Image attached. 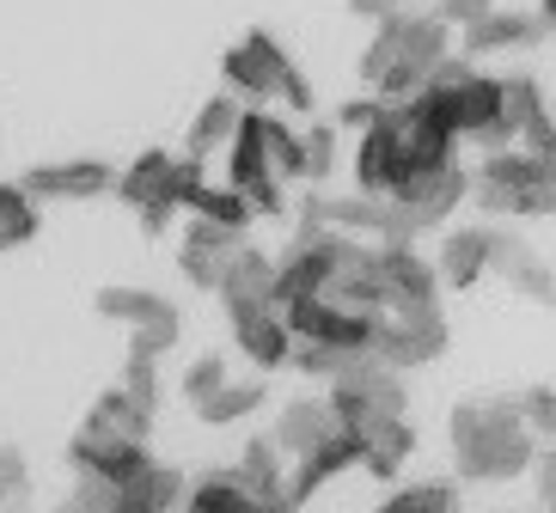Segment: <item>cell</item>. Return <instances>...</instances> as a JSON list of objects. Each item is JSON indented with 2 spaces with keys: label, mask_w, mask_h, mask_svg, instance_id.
I'll return each mask as SVG.
<instances>
[{
  "label": "cell",
  "mask_w": 556,
  "mask_h": 513,
  "mask_svg": "<svg viewBox=\"0 0 556 513\" xmlns=\"http://www.w3.org/2000/svg\"><path fill=\"white\" fill-rule=\"evenodd\" d=\"M446 440H453L458 477L483 483V489L526 477L532 459L544 452L539 440H532V428L520 422L514 398H471V403H458L453 422H446Z\"/></svg>",
  "instance_id": "cell-1"
},
{
  "label": "cell",
  "mask_w": 556,
  "mask_h": 513,
  "mask_svg": "<svg viewBox=\"0 0 556 513\" xmlns=\"http://www.w3.org/2000/svg\"><path fill=\"white\" fill-rule=\"evenodd\" d=\"M446 50H453V25L446 18L397 7V13L374 18V37L361 50V86L374 99H409Z\"/></svg>",
  "instance_id": "cell-2"
},
{
  "label": "cell",
  "mask_w": 556,
  "mask_h": 513,
  "mask_svg": "<svg viewBox=\"0 0 556 513\" xmlns=\"http://www.w3.org/2000/svg\"><path fill=\"white\" fill-rule=\"evenodd\" d=\"M220 86H227L239 104H251V111H257V104H281L288 116L318 111L312 80L300 74V62L281 50L269 31H245L227 55H220Z\"/></svg>",
  "instance_id": "cell-3"
},
{
  "label": "cell",
  "mask_w": 556,
  "mask_h": 513,
  "mask_svg": "<svg viewBox=\"0 0 556 513\" xmlns=\"http://www.w3.org/2000/svg\"><path fill=\"white\" fill-rule=\"evenodd\" d=\"M465 202H477L483 215H532L551 220L556 208V159H539L526 148H490L483 166L465 171Z\"/></svg>",
  "instance_id": "cell-4"
},
{
  "label": "cell",
  "mask_w": 556,
  "mask_h": 513,
  "mask_svg": "<svg viewBox=\"0 0 556 513\" xmlns=\"http://www.w3.org/2000/svg\"><path fill=\"white\" fill-rule=\"evenodd\" d=\"M208 178V159H190V153H141V159H129V166L111 178V190L135 208V220H141V232L148 239H160L172 220L190 208V196H197V183Z\"/></svg>",
  "instance_id": "cell-5"
},
{
  "label": "cell",
  "mask_w": 556,
  "mask_h": 513,
  "mask_svg": "<svg viewBox=\"0 0 556 513\" xmlns=\"http://www.w3.org/2000/svg\"><path fill=\"white\" fill-rule=\"evenodd\" d=\"M330 415H337V428L343 434H361L374 428V422H386V415H404V373H392V367H379L374 355H361L349 373H337L325 392Z\"/></svg>",
  "instance_id": "cell-6"
},
{
  "label": "cell",
  "mask_w": 556,
  "mask_h": 513,
  "mask_svg": "<svg viewBox=\"0 0 556 513\" xmlns=\"http://www.w3.org/2000/svg\"><path fill=\"white\" fill-rule=\"evenodd\" d=\"M386 202L397 208L409 239H422L441 220H453V208H465V159L453 153V159H434V166H409Z\"/></svg>",
  "instance_id": "cell-7"
},
{
  "label": "cell",
  "mask_w": 556,
  "mask_h": 513,
  "mask_svg": "<svg viewBox=\"0 0 556 513\" xmlns=\"http://www.w3.org/2000/svg\"><path fill=\"white\" fill-rule=\"evenodd\" d=\"M551 13L556 0H539V13L532 7H483L471 25H458V50L471 55V62H495V55H526V50H544L551 43Z\"/></svg>",
  "instance_id": "cell-8"
},
{
  "label": "cell",
  "mask_w": 556,
  "mask_h": 513,
  "mask_svg": "<svg viewBox=\"0 0 556 513\" xmlns=\"http://www.w3.org/2000/svg\"><path fill=\"white\" fill-rule=\"evenodd\" d=\"M92 312L111 318V324H123V331H129V343L148 348V355H172V348L184 343L178 306H172L165 294H153V287L111 282V287H99V294H92Z\"/></svg>",
  "instance_id": "cell-9"
},
{
  "label": "cell",
  "mask_w": 556,
  "mask_h": 513,
  "mask_svg": "<svg viewBox=\"0 0 556 513\" xmlns=\"http://www.w3.org/2000/svg\"><path fill=\"white\" fill-rule=\"evenodd\" d=\"M374 312L392 318L441 312V282H434L428 257H416L409 245H374Z\"/></svg>",
  "instance_id": "cell-10"
},
{
  "label": "cell",
  "mask_w": 556,
  "mask_h": 513,
  "mask_svg": "<svg viewBox=\"0 0 556 513\" xmlns=\"http://www.w3.org/2000/svg\"><path fill=\"white\" fill-rule=\"evenodd\" d=\"M257 111H263V104H257ZM257 111L245 104V111H239V129H232V141L220 148V153H227V183L251 202V215H288V208H281V202H288V183L276 178L269 153H263Z\"/></svg>",
  "instance_id": "cell-11"
},
{
  "label": "cell",
  "mask_w": 556,
  "mask_h": 513,
  "mask_svg": "<svg viewBox=\"0 0 556 513\" xmlns=\"http://www.w3.org/2000/svg\"><path fill=\"white\" fill-rule=\"evenodd\" d=\"M367 355L392 373H409V367H428L446 355V318L422 312V318H392L374 312V331H367Z\"/></svg>",
  "instance_id": "cell-12"
},
{
  "label": "cell",
  "mask_w": 556,
  "mask_h": 513,
  "mask_svg": "<svg viewBox=\"0 0 556 513\" xmlns=\"http://www.w3.org/2000/svg\"><path fill=\"white\" fill-rule=\"evenodd\" d=\"M227 331L239 343V355L251 361V373H281L288 367V318L276 299H251V306H227Z\"/></svg>",
  "instance_id": "cell-13"
},
{
  "label": "cell",
  "mask_w": 556,
  "mask_h": 513,
  "mask_svg": "<svg viewBox=\"0 0 556 513\" xmlns=\"http://www.w3.org/2000/svg\"><path fill=\"white\" fill-rule=\"evenodd\" d=\"M239 251H245V232L214 227V220L190 215V220H184V239H178V269H184V282L202 287V294H214Z\"/></svg>",
  "instance_id": "cell-14"
},
{
  "label": "cell",
  "mask_w": 556,
  "mask_h": 513,
  "mask_svg": "<svg viewBox=\"0 0 556 513\" xmlns=\"http://www.w3.org/2000/svg\"><path fill=\"white\" fill-rule=\"evenodd\" d=\"M288 318V336H306V343H330V348H367V331H374V312L361 306H337V299H288L281 306Z\"/></svg>",
  "instance_id": "cell-15"
},
{
  "label": "cell",
  "mask_w": 556,
  "mask_h": 513,
  "mask_svg": "<svg viewBox=\"0 0 556 513\" xmlns=\"http://www.w3.org/2000/svg\"><path fill=\"white\" fill-rule=\"evenodd\" d=\"M111 178H116L111 159H43L18 178V190L31 202H92L111 190Z\"/></svg>",
  "instance_id": "cell-16"
},
{
  "label": "cell",
  "mask_w": 556,
  "mask_h": 513,
  "mask_svg": "<svg viewBox=\"0 0 556 513\" xmlns=\"http://www.w3.org/2000/svg\"><path fill=\"white\" fill-rule=\"evenodd\" d=\"M409 171V159H404V141H397V129H392V116H386V99H379V116L361 129V141H355V190L361 196H392V183Z\"/></svg>",
  "instance_id": "cell-17"
},
{
  "label": "cell",
  "mask_w": 556,
  "mask_h": 513,
  "mask_svg": "<svg viewBox=\"0 0 556 513\" xmlns=\"http://www.w3.org/2000/svg\"><path fill=\"white\" fill-rule=\"evenodd\" d=\"M141 459H148V440H123V434H111L104 422H92V415H86L80 428H74V440H67V464H74V471H99V477H129Z\"/></svg>",
  "instance_id": "cell-18"
},
{
  "label": "cell",
  "mask_w": 556,
  "mask_h": 513,
  "mask_svg": "<svg viewBox=\"0 0 556 513\" xmlns=\"http://www.w3.org/2000/svg\"><path fill=\"white\" fill-rule=\"evenodd\" d=\"M434 282L453 287V294H471L483 275H490V227H453L434 245Z\"/></svg>",
  "instance_id": "cell-19"
},
{
  "label": "cell",
  "mask_w": 556,
  "mask_h": 513,
  "mask_svg": "<svg viewBox=\"0 0 556 513\" xmlns=\"http://www.w3.org/2000/svg\"><path fill=\"white\" fill-rule=\"evenodd\" d=\"M184 489H190V477H184L178 464H160L148 452V459L123 477V501H116V513H184Z\"/></svg>",
  "instance_id": "cell-20"
},
{
  "label": "cell",
  "mask_w": 556,
  "mask_h": 513,
  "mask_svg": "<svg viewBox=\"0 0 556 513\" xmlns=\"http://www.w3.org/2000/svg\"><path fill=\"white\" fill-rule=\"evenodd\" d=\"M269 501L276 496H257L232 464L202 471V477H190V489H184V513H269Z\"/></svg>",
  "instance_id": "cell-21"
},
{
  "label": "cell",
  "mask_w": 556,
  "mask_h": 513,
  "mask_svg": "<svg viewBox=\"0 0 556 513\" xmlns=\"http://www.w3.org/2000/svg\"><path fill=\"white\" fill-rule=\"evenodd\" d=\"M409 452H416V428H409L404 415H386V422L355 434V471H367L379 483H392L409 464Z\"/></svg>",
  "instance_id": "cell-22"
},
{
  "label": "cell",
  "mask_w": 556,
  "mask_h": 513,
  "mask_svg": "<svg viewBox=\"0 0 556 513\" xmlns=\"http://www.w3.org/2000/svg\"><path fill=\"white\" fill-rule=\"evenodd\" d=\"M337 434V415H330V403L325 398H294V403H281V415H276V452H281V464L288 459H300V452H312L318 440H330Z\"/></svg>",
  "instance_id": "cell-23"
},
{
  "label": "cell",
  "mask_w": 556,
  "mask_h": 513,
  "mask_svg": "<svg viewBox=\"0 0 556 513\" xmlns=\"http://www.w3.org/2000/svg\"><path fill=\"white\" fill-rule=\"evenodd\" d=\"M490 275H507L520 294H532L539 306H551V264L532 257V245H520V239L502 232V227H490Z\"/></svg>",
  "instance_id": "cell-24"
},
{
  "label": "cell",
  "mask_w": 556,
  "mask_h": 513,
  "mask_svg": "<svg viewBox=\"0 0 556 513\" xmlns=\"http://www.w3.org/2000/svg\"><path fill=\"white\" fill-rule=\"evenodd\" d=\"M263 403H269V380L263 373H251V380H220L202 403H190L197 410V422H208V428H232V422H245V415H257Z\"/></svg>",
  "instance_id": "cell-25"
},
{
  "label": "cell",
  "mask_w": 556,
  "mask_h": 513,
  "mask_svg": "<svg viewBox=\"0 0 556 513\" xmlns=\"http://www.w3.org/2000/svg\"><path fill=\"white\" fill-rule=\"evenodd\" d=\"M220 306H251V299H276V257L269 251H239L232 257V269L220 275Z\"/></svg>",
  "instance_id": "cell-26"
},
{
  "label": "cell",
  "mask_w": 556,
  "mask_h": 513,
  "mask_svg": "<svg viewBox=\"0 0 556 513\" xmlns=\"http://www.w3.org/2000/svg\"><path fill=\"white\" fill-rule=\"evenodd\" d=\"M239 111H245V104L232 99V92H214V99L197 111L190 134H184V153H190V159H214V153L232 141V129H239Z\"/></svg>",
  "instance_id": "cell-27"
},
{
  "label": "cell",
  "mask_w": 556,
  "mask_h": 513,
  "mask_svg": "<svg viewBox=\"0 0 556 513\" xmlns=\"http://www.w3.org/2000/svg\"><path fill=\"white\" fill-rule=\"evenodd\" d=\"M257 134H263V153H269L276 178H281V183H306V159H300V129H288V116L257 111Z\"/></svg>",
  "instance_id": "cell-28"
},
{
  "label": "cell",
  "mask_w": 556,
  "mask_h": 513,
  "mask_svg": "<svg viewBox=\"0 0 556 513\" xmlns=\"http://www.w3.org/2000/svg\"><path fill=\"white\" fill-rule=\"evenodd\" d=\"M374 513H465V501H458V483L428 477V483H404V489H392Z\"/></svg>",
  "instance_id": "cell-29"
},
{
  "label": "cell",
  "mask_w": 556,
  "mask_h": 513,
  "mask_svg": "<svg viewBox=\"0 0 556 513\" xmlns=\"http://www.w3.org/2000/svg\"><path fill=\"white\" fill-rule=\"evenodd\" d=\"M367 348H330V343H306V336H288V367H294L300 380H337V373H349V367L361 361Z\"/></svg>",
  "instance_id": "cell-30"
},
{
  "label": "cell",
  "mask_w": 556,
  "mask_h": 513,
  "mask_svg": "<svg viewBox=\"0 0 556 513\" xmlns=\"http://www.w3.org/2000/svg\"><path fill=\"white\" fill-rule=\"evenodd\" d=\"M184 215H202V220H214V227H232V232H251V202L239 196V190H232V183H208L202 178L197 183V196H190V208H184Z\"/></svg>",
  "instance_id": "cell-31"
},
{
  "label": "cell",
  "mask_w": 556,
  "mask_h": 513,
  "mask_svg": "<svg viewBox=\"0 0 556 513\" xmlns=\"http://www.w3.org/2000/svg\"><path fill=\"white\" fill-rule=\"evenodd\" d=\"M502 80V123L507 134H520L526 123H544L551 116V99H544V86L532 74H495Z\"/></svg>",
  "instance_id": "cell-32"
},
{
  "label": "cell",
  "mask_w": 556,
  "mask_h": 513,
  "mask_svg": "<svg viewBox=\"0 0 556 513\" xmlns=\"http://www.w3.org/2000/svg\"><path fill=\"white\" fill-rule=\"evenodd\" d=\"M232 471H239L257 496H281V452H276V440H251V447L232 459Z\"/></svg>",
  "instance_id": "cell-33"
},
{
  "label": "cell",
  "mask_w": 556,
  "mask_h": 513,
  "mask_svg": "<svg viewBox=\"0 0 556 513\" xmlns=\"http://www.w3.org/2000/svg\"><path fill=\"white\" fill-rule=\"evenodd\" d=\"M300 159H306V183H325L337 166V123H306L300 129Z\"/></svg>",
  "instance_id": "cell-34"
},
{
  "label": "cell",
  "mask_w": 556,
  "mask_h": 513,
  "mask_svg": "<svg viewBox=\"0 0 556 513\" xmlns=\"http://www.w3.org/2000/svg\"><path fill=\"white\" fill-rule=\"evenodd\" d=\"M123 392H129L135 403H160V355H148V348L129 343V361H123Z\"/></svg>",
  "instance_id": "cell-35"
},
{
  "label": "cell",
  "mask_w": 556,
  "mask_h": 513,
  "mask_svg": "<svg viewBox=\"0 0 556 513\" xmlns=\"http://www.w3.org/2000/svg\"><path fill=\"white\" fill-rule=\"evenodd\" d=\"M74 508L80 513H116L123 501V477H99V471H74Z\"/></svg>",
  "instance_id": "cell-36"
},
{
  "label": "cell",
  "mask_w": 556,
  "mask_h": 513,
  "mask_svg": "<svg viewBox=\"0 0 556 513\" xmlns=\"http://www.w3.org/2000/svg\"><path fill=\"white\" fill-rule=\"evenodd\" d=\"M514 410H520V422L532 428V440H539V447H551V428H556V392H551V385L520 392V398H514Z\"/></svg>",
  "instance_id": "cell-37"
},
{
  "label": "cell",
  "mask_w": 556,
  "mask_h": 513,
  "mask_svg": "<svg viewBox=\"0 0 556 513\" xmlns=\"http://www.w3.org/2000/svg\"><path fill=\"white\" fill-rule=\"evenodd\" d=\"M232 367H227V355H197V361L184 367V403H202L214 392V385L227 380Z\"/></svg>",
  "instance_id": "cell-38"
},
{
  "label": "cell",
  "mask_w": 556,
  "mask_h": 513,
  "mask_svg": "<svg viewBox=\"0 0 556 513\" xmlns=\"http://www.w3.org/2000/svg\"><path fill=\"white\" fill-rule=\"evenodd\" d=\"M31 239H37V208L0 220V257H7V251H18V245H31Z\"/></svg>",
  "instance_id": "cell-39"
},
{
  "label": "cell",
  "mask_w": 556,
  "mask_h": 513,
  "mask_svg": "<svg viewBox=\"0 0 556 513\" xmlns=\"http://www.w3.org/2000/svg\"><path fill=\"white\" fill-rule=\"evenodd\" d=\"M374 116H379V99H374V92H361V99L337 104V129H355V134H361Z\"/></svg>",
  "instance_id": "cell-40"
},
{
  "label": "cell",
  "mask_w": 556,
  "mask_h": 513,
  "mask_svg": "<svg viewBox=\"0 0 556 513\" xmlns=\"http://www.w3.org/2000/svg\"><path fill=\"white\" fill-rule=\"evenodd\" d=\"M31 483V464H25V452L18 447H0V489H25Z\"/></svg>",
  "instance_id": "cell-41"
},
{
  "label": "cell",
  "mask_w": 556,
  "mask_h": 513,
  "mask_svg": "<svg viewBox=\"0 0 556 513\" xmlns=\"http://www.w3.org/2000/svg\"><path fill=\"white\" fill-rule=\"evenodd\" d=\"M483 7H495V0H434V18H446V25L458 31V25H471Z\"/></svg>",
  "instance_id": "cell-42"
},
{
  "label": "cell",
  "mask_w": 556,
  "mask_h": 513,
  "mask_svg": "<svg viewBox=\"0 0 556 513\" xmlns=\"http://www.w3.org/2000/svg\"><path fill=\"white\" fill-rule=\"evenodd\" d=\"M25 208H37V202L18 190V178H0V220H7V215H25Z\"/></svg>",
  "instance_id": "cell-43"
},
{
  "label": "cell",
  "mask_w": 556,
  "mask_h": 513,
  "mask_svg": "<svg viewBox=\"0 0 556 513\" xmlns=\"http://www.w3.org/2000/svg\"><path fill=\"white\" fill-rule=\"evenodd\" d=\"M349 13H355V18H367V25H374V18L397 13V0H349Z\"/></svg>",
  "instance_id": "cell-44"
},
{
  "label": "cell",
  "mask_w": 556,
  "mask_h": 513,
  "mask_svg": "<svg viewBox=\"0 0 556 513\" xmlns=\"http://www.w3.org/2000/svg\"><path fill=\"white\" fill-rule=\"evenodd\" d=\"M0 513H37V501H31V483H25V489H7V496H0Z\"/></svg>",
  "instance_id": "cell-45"
},
{
  "label": "cell",
  "mask_w": 556,
  "mask_h": 513,
  "mask_svg": "<svg viewBox=\"0 0 556 513\" xmlns=\"http://www.w3.org/2000/svg\"><path fill=\"white\" fill-rule=\"evenodd\" d=\"M269 513H300V508H294V501H281V496H276V501H269Z\"/></svg>",
  "instance_id": "cell-46"
},
{
  "label": "cell",
  "mask_w": 556,
  "mask_h": 513,
  "mask_svg": "<svg viewBox=\"0 0 556 513\" xmlns=\"http://www.w3.org/2000/svg\"><path fill=\"white\" fill-rule=\"evenodd\" d=\"M50 513H80V508H74V501H55V508Z\"/></svg>",
  "instance_id": "cell-47"
},
{
  "label": "cell",
  "mask_w": 556,
  "mask_h": 513,
  "mask_svg": "<svg viewBox=\"0 0 556 513\" xmlns=\"http://www.w3.org/2000/svg\"><path fill=\"white\" fill-rule=\"evenodd\" d=\"M397 7H416V0H397Z\"/></svg>",
  "instance_id": "cell-48"
},
{
  "label": "cell",
  "mask_w": 556,
  "mask_h": 513,
  "mask_svg": "<svg viewBox=\"0 0 556 513\" xmlns=\"http://www.w3.org/2000/svg\"><path fill=\"white\" fill-rule=\"evenodd\" d=\"M532 513H551V508H532Z\"/></svg>",
  "instance_id": "cell-49"
},
{
  "label": "cell",
  "mask_w": 556,
  "mask_h": 513,
  "mask_svg": "<svg viewBox=\"0 0 556 513\" xmlns=\"http://www.w3.org/2000/svg\"><path fill=\"white\" fill-rule=\"evenodd\" d=\"M0 496H7V489H0Z\"/></svg>",
  "instance_id": "cell-50"
}]
</instances>
